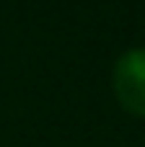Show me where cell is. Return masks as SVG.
I'll use <instances>...</instances> for the list:
<instances>
[{"instance_id": "cell-1", "label": "cell", "mask_w": 145, "mask_h": 147, "mask_svg": "<svg viewBox=\"0 0 145 147\" xmlns=\"http://www.w3.org/2000/svg\"><path fill=\"white\" fill-rule=\"evenodd\" d=\"M114 93L125 111L145 116V49H130L117 59Z\"/></svg>"}]
</instances>
